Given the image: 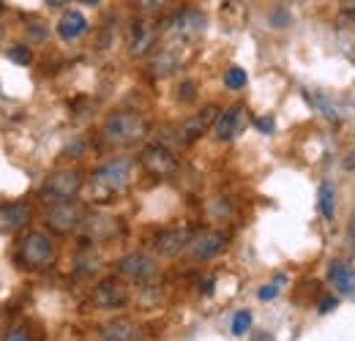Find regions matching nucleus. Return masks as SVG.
Segmentation results:
<instances>
[{"label":"nucleus","instance_id":"nucleus-30","mask_svg":"<svg viewBox=\"0 0 355 341\" xmlns=\"http://www.w3.org/2000/svg\"><path fill=\"white\" fill-rule=\"evenodd\" d=\"M6 341H31V336H28V331H22V328H14V331L6 336Z\"/></svg>","mask_w":355,"mask_h":341},{"label":"nucleus","instance_id":"nucleus-33","mask_svg":"<svg viewBox=\"0 0 355 341\" xmlns=\"http://www.w3.org/2000/svg\"><path fill=\"white\" fill-rule=\"evenodd\" d=\"M345 167H347V170H355V150L350 153V159L345 161Z\"/></svg>","mask_w":355,"mask_h":341},{"label":"nucleus","instance_id":"nucleus-29","mask_svg":"<svg viewBox=\"0 0 355 341\" xmlns=\"http://www.w3.org/2000/svg\"><path fill=\"white\" fill-rule=\"evenodd\" d=\"M339 303H336V298H325V300H320V306H317V311L320 314H328V311H334Z\"/></svg>","mask_w":355,"mask_h":341},{"label":"nucleus","instance_id":"nucleus-11","mask_svg":"<svg viewBox=\"0 0 355 341\" xmlns=\"http://www.w3.org/2000/svg\"><path fill=\"white\" fill-rule=\"evenodd\" d=\"M227 249V235L219 232V229H208V232H200V235H194V241H191V246H189V252L194 259H214V256H219Z\"/></svg>","mask_w":355,"mask_h":341},{"label":"nucleus","instance_id":"nucleus-26","mask_svg":"<svg viewBox=\"0 0 355 341\" xmlns=\"http://www.w3.org/2000/svg\"><path fill=\"white\" fill-rule=\"evenodd\" d=\"M194 96H197V85L191 82V80H186V82H180V90H178V98L180 101H194Z\"/></svg>","mask_w":355,"mask_h":341},{"label":"nucleus","instance_id":"nucleus-15","mask_svg":"<svg viewBox=\"0 0 355 341\" xmlns=\"http://www.w3.org/2000/svg\"><path fill=\"white\" fill-rule=\"evenodd\" d=\"M153 42H156V30H153L150 22H145V19L132 22V28H129V52H132V58L148 55Z\"/></svg>","mask_w":355,"mask_h":341},{"label":"nucleus","instance_id":"nucleus-22","mask_svg":"<svg viewBox=\"0 0 355 341\" xmlns=\"http://www.w3.org/2000/svg\"><path fill=\"white\" fill-rule=\"evenodd\" d=\"M249 328H252V311H235V317H232V325H230V331H232V336H246L249 333Z\"/></svg>","mask_w":355,"mask_h":341},{"label":"nucleus","instance_id":"nucleus-32","mask_svg":"<svg viewBox=\"0 0 355 341\" xmlns=\"http://www.w3.org/2000/svg\"><path fill=\"white\" fill-rule=\"evenodd\" d=\"M46 6H52V8H60V6H66L69 0H44Z\"/></svg>","mask_w":355,"mask_h":341},{"label":"nucleus","instance_id":"nucleus-16","mask_svg":"<svg viewBox=\"0 0 355 341\" xmlns=\"http://www.w3.org/2000/svg\"><path fill=\"white\" fill-rule=\"evenodd\" d=\"M180 52H183V49H178V46L162 44V49H159V52L153 55V60H150V74H153V77H170L178 66H180Z\"/></svg>","mask_w":355,"mask_h":341},{"label":"nucleus","instance_id":"nucleus-1","mask_svg":"<svg viewBox=\"0 0 355 341\" xmlns=\"http://www.w3.org/2000/svg\"><path fill=\"white\" fill-rule=\"evenodd\" d=\"M132 183H134V161L126 159V156H118V159H110V161L98 164L96 170L90 172L88 194L93 202H107L115 194L126 191Z\"/></svg>","mask_w":355,"mask_h":341},{"label":"nucleus","instance_id":"nucleus-21","mask_svg":"<svg viewBox=\"0 0 355 341\" xmlns=\"http://www.w3.org/2000/svg\"><path fill=\"white\" fill-rule=\"evenodd\" d=\"M246 82H249V77H246V71L241 66H230L224 71V85L230 90H241V87H246Z\"/></svg>","mask_w":355,"mask_h":341},{"label":"nucleus","instance_id":"nucleus-19","mask_svg":"<svg viewBox=\"0 0 355 341\" xmlns=\"http://www.w3.org/2000/svg\"><path fill=\"white\" fill-rule=\"evenodd\" d=\"M31 216H33V208L28 202H11L0 211V227L8 232H17L31 221Z\"/></svg>","mask_w":355,"mask_h":341},{"label":"nucleus","instance_id":"nucleus-13","mask_svg":"<svg viewBox=\"0 0 355 341\" xmlns=\"http://www.w3.org/2000/svg\"><path fill=\"white\" fill-rule=\"evenodd\" d=\"M191 241H194V232L189 227H175L156 238V252L162 256H178L191 246Z\"/></svg>","mask_w":355,"mask_h":341},{"label":"nucleus","instance_id":"nucleus-10","mask_svg":"<svg viewBox=\"0 0 355 341\" xmlns=\"http://www.w3.org/2000/svg\"><path fill=\"white\" fill-rule=\"evenodd\" d=\"M216 118H219V107H214V104H208V107H202L197 115H191V118H186L183 121V126H180V142L183 145H191V142H197L205 131H211L214 123H216Z\"/></svg>","mask_w":355,"mask_h":341},{"label":"nucleus","instance_id":"nucleus-35","mask_svg":"<svg viewBox=\"0 0 355 341\" xmlns=\"http://www.w3.org/2000/svg\"><path fill=\"white\" fill-rule=\"evenodd\" d=\"M0 39H3V33H0Z\"/></svg>","mask_w":355,"mask_h":341},{"label":"nucleus","instance_id":"nucleus-7","mask_svg":"<svg viewBox=\"0 0 355 341\" xmlns=\"http://www.w3.org/2000/svg\"><path fill=\"white\" fill-rule=\"evenodd\" d=\"M139 167L150 177H173L178 172V159L170 148L153 142V145H145L139 150Z\"/></svg>","mask_w":355,"mask_h":341},{"label":"nucleus","instance_id":"nucleus-31","mask_svg":"<svg viewBox=\"0 0 355 341\" xmlns=\"http://www.w3.org/2000/svg\"><path fill=\"white\" fill-rule=\"evenodd\" d=\"M202 292H205V295L214 292V279H205V281H202Z\"/></svg>","mask_w":355,"mask_h":341},{"label":"nucleus","instance_id":"nucleus-5","mask_svg":"<svg viewBox=\"0 0 355 341\" xmlns=\"http://www.w3.org/2000/svg\"><path fill=\"white\" fill-rule=\"evenodd\" d=\"M83 186H85V180H83L80 170H58L42 183L39 197L49 205L52 202H66V200H74Z\"/></svg>","mask_w":355,"mask_h":341},{"label":"nucleus","instance_id":"nucleus-28","mask_svg":"<svg viewBox=\"0 0 355 341\" xmlns=\"http://www.w3.org/2000/svg\"><path fill=\"white\" fill-rule=\"evenodd\" d=\"M254 126L260 128L263 134H273V126H276V123H273V118H270V115H266V118H257V121H254Z\"/></svg>","mask_w":355,"mask_h":341},{"label":"nucleus","instance_id":"nucleus-14","mask_svg":"<svg viewBox=\"0 0 355 341\" xmlns=\"http://www.w3.org/2000/svg\"><path fill=\"white\" fill-rule=\"evenodd\" d=\"M98 339L101 341H139L142 339V328H139L134 320L121 317V320H112V322L101 325Z\"/></svg>","mask_w":355,"mask_h":341},{"label":"nucleus","instance_id":"nucleus-25","mask_svg":"<svg viewBox=\"0 0 355 341\" xmlns=\"http://www.w3.org/2000/svg\"><path fill=\"white\" fill-rule=\"evenodd\" d=\"M282 281H284V279H276V281H270V284H266V287H260L257 298H260V300H273L276 295H279V290H282Z\"/></svg>","mask_w":355,"mask_h":341},{"label":"nucleus","instance_id":"nucleus-23","mask_svg":"<svg viewBox=\"0 0 355 341\" xmlns=\"http://www.w3.org/2000/svg\"><path fill=\"white\" fill-rule=\"evenodd\" d=\"M334 211H336V205H334V189H331V183H322L320 186V213L325 216V218H334Z\"/></svg>","mask_w":355,"mask_h":341},{"label":"nucleus","instance_id":"nucleus-17","mask_svg":"<svg viewBox=\"0 0 355 341\" xmlns=\"http://www.w3.org/2000/svg\"><path fill=\"white\" fill-rule=\"evenodd\" d=\"M55 30H58V36L63 39V42H74V39H80L85 30H88V19H85V14L83 11H66L63 17H60V22L55 25Z\"/></svg>","mask_w":355,"mask_h":341},{"label":"nucleus","instance_id":"nucleus-3","mask_svg":"<svg viewBox=\"0 0 355 341\" xmlns=\"http://www.w3.org/2000/svg\"><path fill=\"white\" fill-rule=\"evenodd\" d=\"M52 256H55V243L42 229H31L17 246V262L25 270H44L49 268Z\"/></svg>","mask_w":355,"mask_h":341},{"label":"nucleus","instance_id":"nucleus-6","mask_svg":"<svg viewBox=\"0 0 355 341\" xmlns=\"http://www.w3.org/2000/svg\"><path fill=\"white\" fill-rule=\"evenodd\" d=\"M85 221V208L74 200H66V202H52L44 213L46 229H52L55 235H69L74 229H80Z\"/></svg>","mask_w":355,"mask_h":341},{"label":"nucleus","instance_id":"nucleus-27","mask_svg":"<svg viewBox=\"0 0 355 341\" xmlns=\"http://www.w3.org/2000/svg\"><path fill=\"white\" fill-rule=\"evenodd\" d=\"M164 3H167V0H139V8H142L145 14H156Z\"/></svg>","mask_w":355,"mask_h":341},{"label":"nucleus","instance_id":"nucleus-8","mask_svg":"<svg viewBox=\"0 0 355 341\" xmlns=\"http://www.w3.org/2000/svg\"><path fill=\"white\" fill-rule=\"evenodd\" d=\"M115 268H118V276H123V279H129V281H137V284L150 281V279L159 273V262L150 254H145V252L123 254L118 259Z\"/></svg>","mask_w":355,"mask_h":341},{"label":"nucleus","instance_id":"nucleus-20","mask_svg":"<svg viewBox=\"0 0 355 341\" xmlns=\"http://www.w3.org/2000/svg\"><path fill=\"white\" fill-rule=\"evenodd\" d=\"M83 229L88 232L85 235V241H104V238H110L115 229H118V224H115V218H110V216H85V221H83Z\"/></svg>","mask_w":355,"mask_h":341},{"label":"nucleus","instance_id":"nucleus-24","mask_svg":"<svg viewBox=\"0 0 355 341\" xmlns=\"http://www.w3.org/2000/svg\"><path fill=\"white\" fill-rule=\"evenodd\" d=\"M8 60H14L17 66H31L33 52L28 44H14V46H8Z\"/></svg>","mask_w":355,"mask_h":341},{"label":"nucleus","instance_id":"nucleus-9","mask_svg":"<svg viewBox=\"0 0 355 341\" xmlns=\"http://www.w3.org/2000/svg\"><path fill=\"white\" fill-rule=\"evenodd\" d=\"M129 287L126 284H121V281H115V279H104V281H98L96 287H93V292H90V303L96 306V308H123V306H129Z\"/></svg>","mask_w":355,"mask_h":341},{"label":"nucleus","instance_id":"nucleus-12","mask_svg":"<svg viewBox=\"0 0 355 341\" xmlns=\"http://www.w3.org/2000/svg\"><path fill=\"white\" fill-rule=\"evenodd\" d=\"M243 126H246V110L241 104H235V107H227L224 112H219V118L214 123V134H216V139L230 142L243 131Z\"/></svg>","mask_w":355,"mask_h":341},{"label":"nucleus","instance_id":"nucleus-34","mask_svg":"<svg viewBox=\"0 0 355 341\" xmlns=\"http://www.w3.org/2000/svg\"><path fill=\"white\" fill-rule=\"evenodd\" d=\"M85 6H96V3H101V0H83Z\"/></svg>","mask_w":355,"mask_h":341},{"label":"nucleus","instance_id":"nucleus-2","mask_svg":"<svg viewBox=\"0 0 355 341\" xmlns=\"http://www.w3.org/2000/svg\"><path fill=\"white\" fill-rule=\"evenodd\" d=\"M145 137H148V121L132 110L112 112L101 126V139L110 148H134Z\"/></svg>","mask_w":355,"mask_h":341},{"label":"nucleus","instance_id":"nucleus-18","mask_svg":"<svg viewBox=\"0 0 355 341\" xmlns=\"http://www.w3.org/2000/svg\"><path fill=\"white\" fill-rule=\"evenodd\" d=\"M328 281L336 287L339 295L355 298V270L347 262H334L331 270H328Z\"/></svg>","mask_w":355,"mask_h":341},{"label":"nucleus","instance_id":"nucleus-4","mask_svg":"<svg viewBox=\"0 0 355 341\" xmlns=\"http://www.w3.org/2000/svg\"><path fill=\"white\" fill-rule=\"evenodd\" d=\"M202 30H205V17H202L200 11L186 8V11L175 14V17L167 22V28H164V42L162 44H170V46L183 49L186 44H191L194 39H200Z\"/></svg>","mask_w":355,"mask_h":341}]
</instances>
